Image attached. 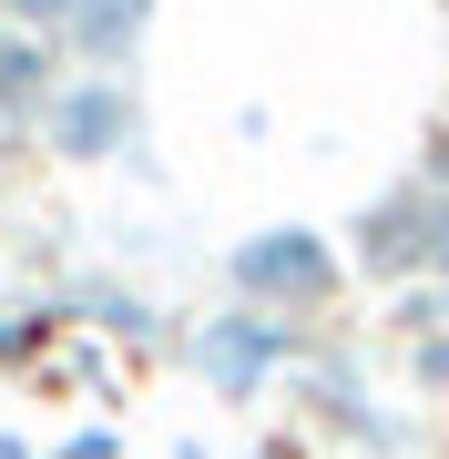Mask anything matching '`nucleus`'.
<instances>
[{"mask_svg":"<svg viewBox=\"0 0 449 459\" xmlns=\"http://www.w3.org/2000/svg\"><path fill=\"white\" fill-rule=\"evenodd\" d=\"M348 276L367 286H449V195L429 174H399L388 195H367L358 204V225H348Z\"/></svg>","mask_w":449,"mask_h":459,"instance_id":"1","label":"nucleus"},{"mask_svg":"<svg viewBox=\"0 0 449 459\" xmlns=\"http://www.w3.org/2000/svg\"><path fill=\"white\" fill-rule=\"evenodd\" d=\"M297 409H307L316 439H337L358 459H409L419 449V419L358 368V347H307L297 358Z\"/></svg>","mask_w":449,"mask_h":459,"instance_id":"2","label":"nucleus"},{"mask_svg":"<svg viewBox=\"0 0 449 459\" xmlns=\"http://www.w3.org/2000/svg\"><path fill=\"white\" fill-rule=\"evenodd\" d=\"M225 286H235V307H266V316H316V307H337V286H348V246H327L316 225H266V235H246V246L225 255Z\"/></svg>","mask_w":449,"mask_h":459,"instance_id":"3","label":"nucleus"},{"mask_svg":"<svg viewBox=\"0 0 449 459\" xmlns=\"http://www.w3.org/2000/svg\"><path fill=\"white\" fill-rule=\"evenodd\" d=\"M184 358H194V377L215 398H266L276 377H297V358H307V327H286V316H266V307H215V316H194V337H184Z\"/></svg>","mask_w":449,"mask_h":459,"instance_id":"4","label":"nucleus"},{"mask_svg":"<svg viewBox=\"0 0 449 459\" xmlns=\"http://www.w3.org/2000/svg\"><path fill=\"white\" fill-rule=\"evenodd\" d=\"M134 133H143V92L123 72H62V92L41 113V143L62 164H113V153H134Z\"/></svg>","mask_w":449,"mask_h":459,"instance_id":"5","label":"nucleus"},{"mask_svg":"<svg viewBox=\"0 0 449 459\" xmlns=\"http://www.w3.org/2000/svg\"><path fill=\"white\" fill-rule=\"evenodd\" d=\"M51 92H62V41L0 31V133H41Z\"/></svg>","mask_w":449,"mask_h":459,"instance_id":"6","label":"nucleus"},{"mask_svg":"<svg viewBox=\"0 0 449 459\" xmlns=\"http://www.w3.org/2000/svg\"><path fill=\"white\" fill-rule=\"evenodd\" d=\"M153 31V0H72V21H62V51H82L92 72H113V62H134Z\"/></svg>","mask_w":449,"mask_h":459,"instance_id":"7","label":"nucleus"},{"mask_svg":"<svg viewBox=\"0 0 449 459\" xmlns=\"http://www.w3.org/2000/svg\"><path fill=\"white\" fill-rule=\"evenodd\" d=\"M51 316H92V327L123 337V347H153V337H164V307H153V296H134L123 276H72Z\"/></svg>","mask_w":449,"mask_h":459,"instance_id":"8","label":"nucleus"},{"mask_svg":"<svg viewBox=\"0 0 449 459\" xmlns=\"http://www.w3.org/2000/svg\"><path fill=\"white\" fill-rule=\"evenodd\" d=\"M399 347V377L419 398H449V327H419V337H388Z\"/></svg>","mask_w":449,"mask_h":459,"instance_id":"9","label":"nucleus"},{"mask_svg":"<svg viewBox=\"0 0 449 459\" xmlns=\"http://www.w3.org/2000/svg\"><path fill=\"white\" fill-rule=\"evenodd\" d=\"M62 21H72V0H0V31H41V41H62Z\"/></svg>","mask_w":449,"mask_h":459,"instance_id":"10","label":"nucleus"},{"mask_svg":"<svg viewBox=\"0 0 449 459\" xmlns=\"http://www.w3.org/2000/svg\"><path fill=\"white\" fill-rule=\"evenodd\" d=\"M41 337H51V307H11L0 316V358H31Z\"/></svg>","mask_w":449,"mask_h":459,"instance_id":"11","label":"nucleus"},{"mask_svg":"<svg viewBox=\"0 0 449 459\" xmlns=\"http://www.w3.org/2000/svg\"><path fill=\"white\" fill-rule=\"evenodd\" d=\"M62 459H113V429H82V439H72Z\"/></svg>","mask_w":449,"mask_h":459,"instance_id":"12","label":"nucleus"},{"mask_svg":"<svg viewBox=\"0 0 449 459\" xmlns=\"http://www.w3.org/2000/svg\"><path fill=\"white\" fill-rule=\"evenodd\" d=\"M255 459H297V449H255Z\"/></svg>","mask_w":449,"mask_h":459,"instance_id":"13","label":"nucleus"},{"mask_svg":"<svg viewBox=\"0 0 449 459\" xmlns=\"http://www.w3.org/2000/svg\"><path fill=\"white\" fill-rule=\"evenodd\" d=\"M439 296H449V286H439Z\"/></svg>","mask_w":449,"mask_h":459,"instance_id":"14","label":"nucleus"}]
</instances>
